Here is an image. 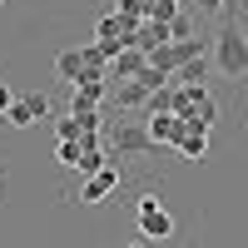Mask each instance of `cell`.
Returning a JSON list of instances; mask_svg holds the SVG:
<instances>
[{
    "instance_id": "cell-5",
    "label": "cell",
    "mask_w": 248,
    "mask_h": 248,
    "mask_svg": "<svg viewBox=\"0 0 248 248\" xmlns=\"http://www.w3.org/2000/svg\"><path fill=\"white\" fill-rule=\"evenodd\" d=\"M144 129H149L154 149H159V144H169V149H174V144H179V134L189 129V124H184L179 114H149V119H144Z\"/></svg>"
},
{
    "instance_id": "cell-11",
    "label": "cell",
    "mask_w": 248,
    "mask_h": 248,
    "mask_svg": "<svg viewBox=\"0 0 248 248\" xmlns=\"http://www.w3.org/2000/svg\"><path fill=\"white\" fill-rule=\"evenodd\" d=\"M144 109L149 114H174V85H159L149 99H144Z\"/></svg>"
},
{
    "instance_id": "cell-3",
    "label": "cell",
    "mask_w": 248,
    "mask_h": 248,
    "mask_svg": "<svg viewBox=\"0 0 248 248\" xmlns=\"http://www.w3.org/2000/svg\"><path fill=\"white\" fill-rule=\"evenodd\" d=\"M109 144H114V154H119V159H139V154H149V149H154L149 129H144V124H134V119H119V129L109 134Z\"/></svg>"
},
{
    "instance_id": "cell-15",
    "label": "cell",
    "mask_w": 248,
    "mask_h": 248,
    "mask_svg": "<svg viewBox=\"0 0 248 248\" xmlns=\"http://www.w3.org/2000/svg\"><path fill=\"white\" fill-rule=\"evenodd\" d=\"M119 20L124 25H139L144 20V0H119Z\"/></svg>"
},
{
    "instance_id": "cell-17",
    "label": "cell",
    "mask_w": 248,
    "mask_h": 248,
    "mask_svg": "<svg viewBox=\"0 0 248 248\" xmlns=\"http://www.w3.org/2000/svg\"><path fill=\"white\" fill-rule=\"evenodd\" d=\"M154 203H164V199H159V189H144V194H139V203H134V214H144V209H154Z\"/></svg>"
},
{
    "instance_id": "cell-9",
    "label": "cell",
    "mask_w": 248,
    "mask_h": 248,
    "mask_svg": "<svg viewBox=\"0 0 248 248\" xmlns=\"http://www.w3.org/2000/svg\"><path fill=\"white\" fill-rule=\"evenodd\" d=\"M5 124H15V129H30V124H40V114H35V105L25 94H15V105L5 109Z\"/></svg>"
},
{
    "instance_id": "cell-2",
    "label": "cell",
    "mask_w": 248,
    "mask_h": 248,
    "mask_svg": "<svg viewBox=\"0 0 248 248\" xmlns=\"http://www.w3.org/2000/svg\"><path fill=\"white\" fill-rule=\"evenodd\" d=\"M119 184H124V169H119V164H99V169L94 174H85V184H79V203H105V199H114L119 194Z\"/></svg>"
},
{
    "instance_id": "cell-19",
    "label": "cell",
    "mask_w": 248,
    "mask_h": 248,
    "mask_svg": "<svg viewBox=\"0 0 248 248\" xmlns=\"http://www.w3.org/2000/svg\"><path fill=\"white\" fill-rule=\"evenodd\" d=\"M223 5H229V0H199V10H203V15H223Z\"/></svg>"
},
{
    "instance_id": "cell-8",
    "label": "cell",
    "mask_w": 248,
    "mask_h": 248,
    "mask_svg": "<svg viewBox=\"0 0 248 248\" xmlns=\"http://www.w3.org/2000/svg\"><path fill=\"white\" fill-rule=\"evenodd\" d=\"M55 75L65 79V85H79V75H85V50H60L55 55Z\"/></svg>"
},
{
    "instance_id": "cell-1",
    "label": "cell",
    "mask_w": 248,
    "mask_h": 248,
    "mask_svg": "<svg viewBox=\"0 0 248 248\" xmlns=\"http://www.w3.org/2000/svg\"><path fill=\"white\" fill-rule=\"evenodd\" d=\"M214 70L223 79H248V30L229 15L214 35Z\"/></svg>"
},
{
    "instance_id": "cell-14",
    "label": "cell",
    "mask_w": 248,
    "mask_h": 248,
    "mask_svg": "<svg viewBox=\"0 0 248 248\" xmlns=\"http://www.w3.org/2000/svg\"><path fill=\"white\" fill-rule=\"evenodd\" d=\"M79 134H85V129H79L75 114H60V119H55V139H79Z\"/></svg>"
},
{
    "instance_id": "cell-20",
    "label": "cell",
    "mask_w": 248,
    "mask_h": 248,
    "mask_svg": "<svg viewBox=\"0 0 248 248\" xmlns=\"http://www.w3.org/2000/svg\"><path fill=\"white\" fill-rule=\"evenodd\" d=\"M119 248H154V243H144V238H139V243H119Z\"/></svg>"
},
{
    "instance_id": "cell-10",
    "label": "cell",
    "mask_w": 248,
    "mask_h": 248,
    "mask_svg": "<svg viewBox=\"0 0 248 248\" xmlns=\"http://www.w3.org/2000/svg\"><path fill=\"white\" fill-rule=\"evenodd\" d=\"M149 94H154V90L144 85V79H124V85H119V109H139Z\"/></svg>"
},
{
    "instance_id": "cell-21",
    "label": "cell",
    "mask_w": 248,
    "mask_h": 248,
    "mask_svg": "<svg viewBox=\"0 0 248 248\" xmlns=\"http://www.w3.org/2000/svg\"><path fill=\"white\" fill-rule=\"evenodd\" d=\"M0 5H10V0H0Z\"/></svg>"
},
{
    "instance_id": "cell-13",
    "label": "cell",
    "mask_w": 248,
    "mask_h": 248,
    "mask_svg": "<svg viewBox=\"0 0 248 248\" xmlns=\"http://www.w3.org/2000/svg\"><path fill=\"white\" fill-rule=\"evenodd\" d=\"M60 164H65V169H79V139H60Z\"/></svg>"
},
{
    "instance_id": "cell-7",
    "label": "cell",
    "mask_w": 248,
    "mask_h": 248,
    "mask_svg": "<svg viewBox=\"0 0 248 248\" xmlns=\"http://www.w3.org/2000/svg\"><path fill=\"white\" fill-rule=\"evenodd\" d=\"M174 149H179V159H189V164H199L203 154H209V129H184Z\"/></svg>"
},
{
    "instance_id": "cell-4",
    "label": "cell",
    "mask_w": 248,
    "mask_h": 248,
    "mask_svg": "<svg viewBox=\"0 0 248 248\" xmlns=\"http://www.w3.org/2000/svg\"><path fill=\"white\" fill-rule=\"evenodd\" d=\"M134 223H139V238H144V243H164V238H174V214L164 209V203H154V209L134 214Z\"/></svg>"
},
{
    "instance_id": "cell-22",
    "label": "cell",
    "mask_w": 248,
    "mask_h": 248,
    "mask_svg": "<svg viewBox=\"0 0 248 248\" xmlns=\"http://www.w3.org/2000/svg\"><path fill=\"white\" fill-rule=\"evenodd\" d=\"M0 189H5V179H0Z\"/></svg>"
},
{
    "instance_id": "cell-18",
    "label": "cell",
    "mask_w": 248,
    "mask_h": 248,
    "mask_svg": "<svg viewBox=\"0 0 248 248\" xmlns=\"http://www.w3.org/2000/svg\"><path fill=\"white\" fill-rule=\"evenodd\" d=\"M10 105H15V90L5 85V79H0V119H5V109H10Z\"/></svg>"
},
{
    "instance_id": "cell-12",
    "label": "cell",
    "mask_w": 248,
    "mask_h": 248,
    "mask_svg": "<svg viewBox=\"0 0 248 248\" xmlns=\"http://www.w3.org/2000/svg\"><path fill=\"white\" fill-rule=\"evenodd\" d=\"M174 85H203V55L189 60V65H179L174 70Z\"/></svg>"
},
{
    "instance_id": "cell-6",
    "label": "cell",
    "mask_w": 248,
    "mask_h": 248,
    "mask_svg": "<svg viewBox=\"0 0 248 248\" xmlns=\"http://www.w3.org/2000/svg\"><path fill=\"white\" fill-rule=\"evenodd\" d=\"M144 65H149V55H144V50H134V45H124V50L109 60V75H114V79H134Z\"/></svg>"
},
{
    "instance_id": "cell-16",
    "label": "cell",
    "mask_w": 248,
    "mask_h": 248,
    "mask_svg": "<svg viewBox=\"0 0 248 248\" xmlns=\"http://www.w3.org/2000/svg\"><path fill=\"white\" fill-rule=\"evenodd\" d=\"M169 40H194V20L189 15H174L169 20Z\"/></svg>"
}]
</instances>
